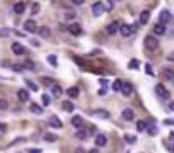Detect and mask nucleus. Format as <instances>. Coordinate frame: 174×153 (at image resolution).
Masks as SVG:
<instances>
[{"label": "nucleus", "instance_id": "obj_1", "mask_svg": "<svg viewBox=\"0 0 174 153\" xmlns=\"http://www.w3.org/2000/svg\"><path fill=\"white\" fill-rule=\"evenodd\" d=\"M157 46H159V41H157L156 36H147L145 37V48H147V49L154 51V49H157Z\"/></svg>", "mask_w": 174, "mask_h": 153}, {"label": "nucleus", "instance_id": "obj_2", "mask_svg": "<svg viewBox=\"0 0 174 153\" xmlns=\"http://www.w3.org/2000/svg\"><path fill=\"white\" fill-rule=\"evenodd\" d=\"M172 21V15H171V12L167 10V9H162V12L159 14V24H164L166 26L167 22Z\"/></svg>", "mask_w": 174, "mask_h": 153}, {"label": "nucleus", "instance_id": "obj_3", "mask_svg": "<svg viewBox=\"0 0 174 153\" xmlns=\"http://www.w3.org/2000/svg\"><path fill=\"white\" fill-rule=\"evenodd\" d=\"M103 12H106V7H104L103 2H96V4H92V15L94 17H99Z\"/></svg>", "mask_w": 174, "mask_h": 153}, {"label": "nucleus", "instance_id": "obj_4", "mask_svg": "<svg viewBox=\"0 0 174 153\" xmlns=\"http://www.w3.org/2000/svg\"><path fill=\"white\" fill-rule=\"evenodd\" d=\"M156 94L159 95V97H162V99H169L171 97V94H169V90H166V87H164L162 84H159V85H156Z\"/></svg>", "mask_w": 174, "mask_h": 153}, {"label": "nucleus", "instance_id": "obj_5", "mask_svg": "<svg viewBox=\"0 0 174 153\" xmlns=\"http://www.w3.org/2000/svg\"><path fill=\"white\" fill-rule=\"evenodd\" d=\"M133 33H135V27H130V26H126V24H121V27H119V34H121L123 37H130Z\"/></svg>", "mask_w": 174, "mask_h": 153}, {"label": "nucleus", "instance_id": "obj_6", "mask_svg": "<svg viewBox=\"0 0 174 153\" xmlns=\"http://www.w3.org/2000/svg\"><path fill=\"white\" fill-rule=\"evenodd\" d=\"M119 27H121V24H119L118 21H113L111 24L106 27V31H107V34H116V33H119Z\"/></svg>", "mask_w": 174, "mask_h": 153}, {"label": "nucleus", "instance_id": "obj_7", "mask_svg": "<svg viewBox=\"0 0 174 153\" xmlns=\"http://www.w3.org/2000/svg\"><path fill=\"white\" fill-rule=\"evenodd\" d=\"M24 29H26L27 33H38V26H36V22L31 19V21L24 22Z\"/></svg>", "mask_w": 174, "mask_h": 153}, {"label": "nucleus", "instance_id": "obj_8", "mask_svg": "<svg viewBox=\"0 0 174 153\" xmlns=\"http://www.w3.org/2000/svg\"><path fill=\"white\" fill-rule=\"evenodd\" d=\"M12 53H14V55H24V53H26V48L22 46V44L21 43H14L12 44Z\"/></svg>", "mask_w": 174, "mask_h": 153}, {"label": "nucleus", "instance_id": "obj_9", "mask_svg": "<svg viewBox=\"0 0 174 153\" xmlns=\"http://www.w3.org/2000/svg\"><path fill=\"white\" fill-rule=\"evenodd\" d=\"M132 92H133V85L130 84V82H125V84H123V88H121V94L126 95V97H130Z\"/></svg>", "mask_w": 174, "mask_h": 153}, {"label": "nucleus", "instance_id": "obj_10", "mask_svg": "<svg viewBox=\"0 0 174 153\" xmlns=\"http://www.w3.org/2000/svg\"><path fill=\"white\" fill-rule=\"evenodd\" d=\"M48 124H50L51 128H56V129H60V128L63 126V124H62V121H60L56 116H51V117H50V119H48Z\"/></svg>", "mask_w": 174, "mask_h": 153}, {"label": "nucleus", "instance_id": "obj_11", "mask_svg": "<svg viewBox=\"0 0 174 153\" xmlns=\"http://www.w3.org/2000/svg\"><path fill=\"white\" fill-rule=\"evenodd\" d=\"M17 99L21 102H27L29 100V92H27L26 88H21V90L17 92Z\"/></svg>", "mask_w": 174, "mask_h": 153}, {"label": "nucleus", "instance_id": "obj_12", "mask_svg": "<svg viewBox=\"0 0 174 153\" xmlns=\"http://www.w3.org/2000/svg\"><path fill=\"white\" fill-rule=\"evenodd\" d=\"M12 9H14L15 14H22V12L26 10V4H24V2H15Z\"/></svg>", "mask_w": 174, "mask_h": 153}, {"label": "nucleus", "instance_id": "obj_13", "mask_svg": "<svg viewBox=\"0 0 174 153\" xmlns=\"http://www.w3.org/2000/svg\"><path fill=\"white\" fill-rule=\"evenodd\" d=\"M154 34H156V36H162V34H166V26L164 24H156L154 26Z\"/></svg>", "mask_w": 174, "mask_h": 153}, {"label": "nucleus", "instance_id": "obj_14", "mask_svg": "<svg viewBox=\"0 0 174 153\" xmlns=\"http://www.w3.org/2000/svg\"><path fill=\"white\" fill-rule=\"evenodd\" d=\"M38 34H39L41 37L48 39V37L51 36V31H50V27H39V29H38Z\"/></svg>", "mask_w": 174, "mask_h": 153}, {"label": "nucleus", "instance_id": "obj_15", "mask_svg": "<svg viewBox=\"0 0 174 153\" xmlns=\"http://www.w3.org/2000/svg\"><path fill=\"white\" fill-rule=\"evenodd\" d=\"M92 114L96 117H101V119H107V117H109V112H107V111H104V109H96Z\"/></svg>", "mask_w": 174, "mask_h": 153}, {"label": "nucleus", "instance_id": "obj_16", "mask_svg": "<svg viewBox=\"0 0 174 153\" xmlns=\"http://www.w3.org/2000/svg\"><path fill=\"white\" fill-rule=\"evenodd\" d=\"M121 117H123V119H125V121H133V111H132V109H125V111H123V112H121Z\"/></svg>", "mask_w": 174, "mask_h": 153}, {"label": "nucleus", "instance_id": "obj_17", "mask_svg": "<svg viewBox=\"0 0 174 153\" xmlns=\"http://www.w3.org/2000/svg\"><path fill=\"white\" fill-rule=\"evenodd\" d=\"M162 76L166 80H174V72L171 68H164L162 70Z\"/></svg>", "mask_w": 174, "mask_h": 153}, {"label": "nucleus", "instance_id": "obj_18", "mask_svg": "<svg viewBox=\"0 0 174 153\" xmlns=\"http://www.w3.org/2000/svg\"><path fill=\"white\" fill-rule=\"evenodd\" d=\"M106 143H107V138L104 135H97L96 136V145L97 146H106Z\"/></svg>", "mask_w": 174, "mask_h": 153}, {"label": "nucleus", "instance_id": "obj_19", "mask_svg": "<svg viewBox=\"0 0 174 153\" xmlns=\"http://www.w3.org/2000/svg\"><path fill=\"white\" fill-rule=\"evenodd\" d=\"M68 31H70L72 34H75V36H77V34H80V26H79L77 22H74V24L68 26Z\"/></svg>", "mask_w": 174, "mask_h": 153}, {"label": "nucleus", "instance_id": "obj_20", "mask_svg": "<svg viewBox=\"0 0 174 153\" xmlns=\"http://www.w3.org/2000/svg\"><path fill=\"white\" fill-rule=\"evenodd\" d=\"M72 124H74L75 128H80L82 124H84V117H80V116H74V117H72Z\"/></svg>", "mask_w": 174, "mask_h": 153}, {"label": "nucleus", "instance_id": "obj_21", "mask_svg": "<svg viewBox=\"0 0 174 153\" xmlns=\"http://www.w3.org/2000/svg\"><path fill=\"white\" fill-rule=\"evenodd\" d=\"M29 111H31L33 114H43V107H39L38 104H34V102L29 106Z\"/></svg>", "mask_w": 174, "mask_h": 153}, {"label": "nucleus", "instance_id": "obj_22", "mask_svg": "<svg viewBox=\"0 0 174 153\" xmlns=\"http://www.w3.org/2000/svg\"><path fill=\"white\" fill-rule=\"evenodd\" d=\"M148 19H150V12H148V10H144V12L140 14V24H147Z\"/></svg>", "mask_w": 174, "mask_h": 153}, {"label": "nucleus", "instance_id": "obj_23", "mask_svg": "<svg viewBox=\"0 0 174 153\" xmlns=\"http://www.w3.org/2000/svg\"><path fill=\"white\" fill-rule=\"evenodd\" d=\"M62 87H60V85H53L51 87V94H53V97H60V95H62Z\"/></svg>", "mask_w": 174, "mask_h": 153}, {"label": "nucleus", "instance_id": "obj_24", "mask_svg": "<svg viewBox=\"0 0 174 153\" xmlns=\"http://www.w3.org/2000/svg\"><path fill=\"white\" fill-rule=\"evenodd\" d=\"M121 88H123V82L121 80H115L113 82V90L115 92H121Z\"/></svg>", "mask_w": 174, "mask_h": 153}, {"label": "nucleus", "instance_id": "obj_25", "mask_svg": "<svg viewBox=\"0 0 174 153\" xmlns=\"http://www.w3.org/2000/svg\"><path fill=\"white\" fill-rule=\"evenodd\" d=\"M67 94L70 95L72 99H75V97H79V88H77V87H70V88L67 90Z\"/></svg>", "mask_w": 174, "mask_h": 153}, {"label": "nucleus", "instance_id": "obj_26", "mask_svg": "<svg viewBox=\"0 0 174 153\" xmlns=\"http://www.w3.org/2000/svg\"><path fill=\"white\" fill-rule=\"evenodd\" d=\"M62 109L67 111V112H72V111H74V104H72V102H63V104H62Z\"/></svg>", "mask_w": 174, "mask_h": 153}, {"label": "nucleus", "instance_id": "obj_27", "mask_svg": "<svg viewBox=\"0 0 174 153\" xmlns=\"http://www.w3.org/2000/svg\"><path fill=\"white\" fill-rule=\"evenodd\" d=\"M138 66H140L138 60H130V61H128V68H130V70H137Z\"/></svg>", "mask_w": 174, "mask_h": 153}, {"label": "nucleus", "instance_id": "obj_28", "mask_svg": "<svg viewBox=\"0 0 174 153\" xmlns=\"http://www.w3.org/2000/svg\"><path fill=\"white\" fill-rule=\"evenodd\" d=\"M9 109V102L5 99H0V111H7Z\"/></svg>", "mask_w": 174, "mask_h": 153}, {"label": "nucleus", "instance_id": "obj_29", "mask_svg": "<svg viewBox=\"0 0 174 153\" xmlns=\"http://www.w3.org/2000/svg\"><path fill=\"white\" fill-rule=\"evenodd\" d=\"M137 129L138 131H147V124H145L144 121H138L137 123Z\"/></svg>", "mask_w": 174, "mask_h": 153}, {"label": "nucleus", "instance_id": "obj_30", "mask_svg": "<svg viewBox=\"0 0 174 153\" xmlns=\"http://www.w3.org/2000/svg\"><path fill=\"white\" fill-rule=\"evenodd\" d=\"M48 63H50L51 66H56V65H58V63H56V56H55V55H50V56H48Z\"/></svg>", "mask_w": 174, "mask_h": 153}, {"label": "nucleus", "instance_id": "obj_31", "mask_svg": "<svg viewBox=\"0 0 174 153\" xmlns=\"http://www.w3.org/2000/svg\"><path fill=\"white\" fill-rule=\"evenodd\" d=\"M26 85H27V87H29L33 92H36V90H38V85L34 84V82H31V80H26Z\"/></svg>", "mask_w": 174, "mask_h": 153}, {"label": "nucleus", "instance_id": "obj_32", "mask_svg": "<svg viewBox=\"0 0 174 153\" xmlns=\"http://www.w3.org/2000/svg\"><path fill=\"white\" fill-rule=\"evenodd\" d=\"M9 34H14V31L12 29H5V27L0 29V36H9Z\"/></svg>", "mask_w": 174, "mask_h": 153}, {"label": "nucleus", "instance_id": "obj_33", "mask_svg": "<svg viewBox=\"0 0 174 153\" xmlns=\"http://www.w3.org/2000/svg\"><path fill=\"white\" fill-rule=\"evenodd\" d=\"M41 100H43V106H50V102H51V99H50V95H43L41 97Z\"/></svg>", "mask_w": 174, "mask_h": 153}, {"label": "nucleus", "instance_id": "obj_34", "mask_svg": "<svg viewBox=\"0 0 174 153\" xmlns=\"http://www.w3.org/2000/svg\"><path fill=\"white\" fill-rule=\"evenodd\" d=\"M22 68H27V70H34V63H33V61H24Z\"/></svg>", "mask_w": 174, "mask_h": 153}, {"label": "nucleus", "instance_id": "obj_35", "mask_svg": "<svg viewBox=\"0 0 174 153\" xmlns=\"http://www.w3.org/2000/svg\"><path fill=\"white\" fill-rule=\"evenodd\" d=\"M31 12H33V14H38V12H39V4H38V2H34V4H33Z\"/></svg>", "mask_w": 174, "mask_h": 153}, {"label": "nucleus", "instance_id": "obj_36", "mask_svg": "<svg viewBox=\"0 0 174 153\" xmlns=\"http://www.w3.org/2000/svg\"><path fill=\"white\" fill-rule=\"evenodd\" d=\"M147 131L150 133L152 136H156V135H157V128H156V126H150V128H147Z\"/></svg>", "mask_w": 174, "mask_h": 153}, {"label": "nucleus", "instance_id": "obj_37", "mask_svg": "<svg viewBox=\"0 0 174 153\" xmlns=\"http://www.w3.org/2000/svg\"><path fill=\"white\" fill-rule=\"evenodd\" d=\"M145 72H147L150 76H154V70H152V66L148 65V63H147V66H145Z\"/></svg>", "mask_w": 174, "mask_h": 153}, {"label": "nucleus", "instance_id": "obj_38", "mask_svg": "<svg viewBox=\"0 0 174 153\" xmlns=\"http://www.w3.org/2000/svg\"><path fill=\"white\" fill-rule=\"evenodd\" d=\"M45 139H46V141H56V136L55 135H46Z\"/></svg>", "mask_w": 174, "mask_h": 153}, {"label": "nucleus", "instance_id": "obj_39", "mask_svg": "<svg viewBox=\"0 0 174 153\" xmlns=\"http://www.w3.org/2000/svg\"><path fill=\"white\" fill-rule=\"evenodd\" d=\"M75 136H77V138H80V139H84V138H85V136H87V135H85L84 131H77V133H75Z\"/></svg>", "mask_w": 174, "mask_h": 153}, {"label": "nucleus", "instance_id": "obj_40", "mask_svg": "<svg viewBox=\"0 0 174 153\" xmlns=\"http://www.w3.org/2000/svg\"><path fill=\"white\" fill-rule=\"evenodd\" d=\"M104 7H106V12L113 10V2H107V4H104Z\"/></svg>", "mask_w": 174, "mask_h": 153}, {"label": "nucleus", "instance_id": "obj_41", "mask_svg": "<svg viewBox=\"0 0 174 153\" xmlns=\"http://www.w3.org/2000/svg\"><path fill=\"white\" fill-rule=\"evenodd\" d=\"M125 139H126L128 143H135V141H137V139H135V136H128V135L125 136Z\"/></svg>", "mask_w": 174, "mask_h": 153}, {"label": "nucleus", "instance_id": "obj_42", "mask_svg": "<svg viewBox=\"0 0 174 153\" xmlns=\"http://www.w3.org/2000/svg\"><path fill=\"white\" fill-rule=\"evenodd\" d=\"M75 61H77V65H80V66H85V61H84V60H80V58H77V56H75Z\"/></svg>", "mask_w": 174, "mask_h": 153}, {"label": "nucleus", "instance_id": "obj_43", "mask_svg": "<svg viewBox=\"0 0 174 153\" xmlns=\"http://www.w3.org/2000/svg\"><path fill=\"white\" fill-rule=\"evenodd\" d=\"M43 84H45V85H51V87H53V82L50 80V78H43Z\"/></svg>", "mask_w": 174, "mask_h": 153}, {"label": "nucleus", "instance_id": "obj_44", "mask_svg": "<svg viewBox=\"0 0 174 153\" xmlns=\"http://www.w3.org/2000/svg\"><path fill=\"white\" fill-rule=\"evenodd\" d=\"M27 153H41V150H36V148H29Z\"/></svg>", "mask_w": 174, "mask_h": 153}, {"label": "nucleus", "instance_id": "obj_45", "mask_svg": "<svg viewBox=\"0 0 174 153\" xmlns=\"http://www.w3.org/2000/svg\"><path fill=\"white\" fill-rule=\"evenodd\" d=\"M84 4V0H74V5H82Z\"/></svg>", "mask_w": 174, "mask_h": 153}, {"label": "nucleus", "instance_id": "obj_46", "mask_svg": "<svg viewBox=\"0 0 174 153\" xmlns=\"http://www.w3.org/2000/svg\"><path fill=\"white\" fill-rule=\"evenodd\" d=\"M167 60H169V61H174V51H172V53H171L169 56H167Z\"/></svg>", "mask_w": 174, "mask_h": 153}, {"label": "nucleus", "instance_id": "obj_47", "mask_svg": "<svg viewBox=\"0 0 174 153\" xmlns=\"http://www.w3.org/2000/svg\"><path fill=\"white\" fill-rule=\"evenodd\" d=\"M99 84H101V85H107V80H106V78H101Z\"/></svg>", "mask_w": 174, "mask_h": 153}, {"label": "nucleus", "instance_id": "obj_48", "mask_svg": "<svg viewBox=\"0 0 174 153\" xmlns=\"http://www.w3.org/2000/svg\"><path fill=\"white\" fill-rule=\"evenodd\" d=\"M106 92H107V90H106V88L103 87V88H101V90H99V95H106Z\"/></svg>", "mask_w": 174, "mask_h": 153}, {"label": "nucleus", "instance_id": "obj_49", "mask_svg": "<svg viewBox=\"0 0 174 153\" xmlns=\"http://www.w3.org/2000/svg\"><path fill=\"white\" fill-rule=\"evenodd\" d=\"M0 129H2V131H5V129H7V126H5V124H0Z\"/></svg>", "mask_w": 174, "mask_h": 153}, {"label": "nucleus", "instance_id": "obj_50", "mask_svg": "<svg viewBox=\"0 0 174 153\" xmlns=\"http://www.w3.org/2000/svg\"><path fill=\"white\" fill-rule=\"evenodd\" d=\"M75 153H85V151L82 148H77V150H75Z\"/></svg>", "mask_w": 174, "mask_h": 153}, {"label": "nucleus", "instance_id": "obj_51", "mask_svg": "<svg viewBox=\"0 0 174 153\" xmlns=\"http://www.w3.org/2000/svg\"><path fill=\"white\" fill-rule=\"evenodd\" d=\"M169 109H171V111H174V102H171V104H169Z\"/></svg>", "mask_w": 174, "mask_h": 153}, {"label": "nucleus", "instance_id": "obj_52", "mask_svg": "<svg viewBox=\"0 0 174 153\" xmlns=\"http://www.w3.org/2000/svg\"><path fill=\"white\" fill-rule=\"evenodd\" d=\"M89 153H99V151H97V150H94V148H92V150H91Z\"/></svg>", "mask_w": 174, "mask_h": 153}, {"label": "nucleus", "instance_id": "obj_53", "mask_svg": "<svg viewBox=\"0 0 174 153\" xmlns=\"http://www.w3.org/2000/svg\"><path fill=\"white\" fill-rule=\"evenodd\" d=\"M171 138H174V131H172V133H171Z\"/></svg>", "mask_w": 174, "mask_h": 153}, {"label": "nucleus", "instance_id": "obj_54", "mask_svg": "<svg viewBox=\"0 0 174 153\" xmlns=\"http://www.w3.org/2000/svg\"><path fill=\"white\" fill-rule=\"evenodd\" d=\"M172 151H174V148H172Z\"/></svg>", "mask_w": 174, "mask_h": 153}]
</instances>
